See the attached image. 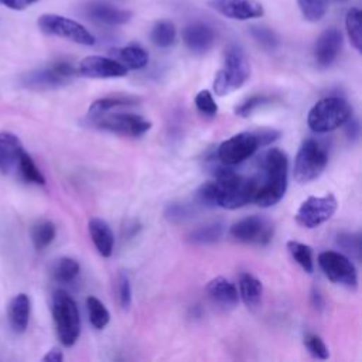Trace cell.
<instances>
[{
    "mask_svg": "<svg viewBox=\"0 0 362 362\" xmlns=\"http://www.w3.org/2000/svg\"><path fill=\"white\" fill-rule=\"evenodd\" d=\"M262 180L257 181V188L253 197L256 205L269 208L276 205L286 194L288 158L287 154L276 147L269 148L260 158Z\"/></svg>",
    "mask_w": 362,
    "mask_h": 362,
    "instance_id": "cell-1",
    "label": "cell"
},
{
    "mask_svg": "<svg viewBox=\"0 0 362 362\" xmlns=\"http://www.w3.org/2000/svg\"><path fill=\"white\" fill-rule=\"evenodd\" d=\"M216 184V206L226 209H238L253 201L257 181L253 177L236 174L226 164L215 171Z\"/></svg>",
    "mask_w": 362,
    "mask_h": 362,
    "instance_id": "cell-2",
    "label": "cell"
},
{
    "mask_svg": "<svg viewBox=\"0 0 362 362\" xmlns=\"http://www.w3.org/2000/svg\"><path fill=\"white\" fill-rule=\"evenodd\" d=\"M250 75V65L245 51L236 45L230 44L223 52L222 68L216 72L214 79V92L218 96H225L236 89H239Z\"/></svg>",
    "mask_w": 362,
    "mask_h": 362,
    "instance_id": "cell-3",
    "label": "cell"
},
{
    "mask_svg": "<svg viewBox=\"0 0 362 362\" xmlns=\"http://www.w3.org/2000/svg\"><path fill=\"white\" fill-rule=\"evenodd\" d=\"M352 116L349 103L339 96L318 100L308 112V127L315 133H328L342 126Z\"/></svg>",
    "mask_w": 362,
    "mask_h": 362,
    "instance_id": "cell-4",
    "label": "cell"
},
{
    "mask_svg": "<svg viewBox=\"0 0 362 362\" xmlns=\"http://www.w3.org/2000/svg\"><path fill=\"white\" fill-rule=\"evenodd\" d=\"M52 318L61 344L72 346L81 332V318L75 300L64 290L52 296Z\"/></svg>",
    "mask_w": 362,
    "mask_h": 362,
    "instance_id": "cell-5",
    "label": "cell"
},
{
    "mask_svg": "<svg viewBox=\"0 0 362 362\" xmlns=\"http://www.w3.org/2000/svg\"><path fill=\"white\" fill-rule=\"evenodd\" d=\"M328 163V153L325 147L314 140L307 139L301 143L294 158V180L298 184H307L321 175Z\"/></svg>",
    "mask_w": 362,
    "mask_h": 362,
    "instance_id": "cell-6",
    "label": "cell"
},
{
    "mask_svg": "<svg viewBox=\"0 0 362 362\" xmlns=\"http://www.w3.org/2000/svg\"><path fill=\"white\" fill-rule=\"evenodd\" d=\"M37 25L47 35L61 37L81 45L95 44L93 34L85 25L59 14H54V13L41 14L37 20Z\"/></svg>",
    "mask_w": 362,
    "mask_h": 362,
    "instance_id": "cell-7",
    "label": "cell"
},
{
    "mask_svg": "<svg viewBox=\"0 0 362 362\" xmlns=\"http://www.w3.org/2000/svg\"><path fill=\"white\" fill-rule=\"evenodd\" d=\"M259 147H262V143L256 130L240 132L218 146L216 157L222 164L235 165L253 156Z\"/></svg>",
    "mask_w": 362,
    "mask_h": 362,
    "instance_id": "cell-8",
    "label": "cell"
},
{
    "mask_svg": "<svg viewBox=\"0 0 362 362\" xmlns=\"http://www.w3.org/2000/svg\"><path fill=\"white\" fill-rule=\"evenodd\" d=\"M89 120L95 127L100 130H106V132L123 134V136H133V137L141 136L151 129V122L133 113H109L107 112Z\"/></svg>",
    "mask_w": 362,
    "mask_h": 362,
    "instance_id": "cell-9",
    "label": "cell"
},
{
    "mask_svg": "<svg viewBox=\"0 0 362 362\" xmlns=\"http://www.w3.org/2000/svg\"><path fill=\"white\" fill-rule=\"evenodd\" d=\"M338 202L332 194L308 197L296 212V222L307 229H314L327 222L337 211Z\"/></svg>",
    "mask_w": 362,
    "mask_h": 362,
    "instance_id": "cell-10",
    "label": "cell"
},
{
    "mask_svg": "<svg viewBox=\"0 0 362 362\" xmlns=\"http://www.w3.org/2000/svg\"><path fill=\"white\" fill-rule=\"evenodd\" d=\"M230 236L238 242L247 245L264 246L273 239V222L262 215H252L235 222L229 230Z\"/></svg>",
    "mask_w": 362,
    "mask_h": 362,
    "instance_id": "cell-11",
    "label": "cell"
},
{
    "mask_svg": "<svg viewBox=\"0 0 362 362\" xmlns=\"http://www.w3.org/2000/svg\"><path fill=\"white\" fill-rule=\"evenodd\" d=\"M318 264L325 277L335 283L349 288H355L358 284V274L354 263L345 255L335 250H325L318 255Z\"/></svg>",
    "mask_w": 362,
    "mask_h": 362,
    "instance_id": "cell-12",
    "label": "cell"
},
{
    "mask_svg": "<svg viewBox=\"0 0 362 362\" xmlns=\"http://www.w3.org/2000/svg\"><path fill=\"white\" fill-rule=\"evenodd\" d=\"M78 74L76 68L65 61H59L52 64L48 68L37 69L33 72H28L23 82L27 88L33 89H47V88H55L65 85L71 81L72 76Z\"/></svg>",
    "mask_w": 362,
    "mask_h": 362,
    "instance_id": "cell-13",
    "label": "cell"
},
{
    "mask_svg": "<svg viewBox=\"0 0 362 362\" xmlns=\"http://www.w3.org/2000/svg\"><path fill=\"white\" fill-rule=\"evenodd\" d=\"M78 74L86 78H120L127 74V68L123 66L113 58L100 57V55H89L81 59L78 68Z\"/></svg>",
    "mask_w": 362,
    "mask_h": 362,
    "instance_id": "cell-14",
    "label": "cell"
},
{
    "mask_svg": "<svg viewBox=\"0 0 362 362\" xmlns=\"http://www.w3.org/2000/svg\"><path fill=\"white\" fill-rule=\"evenodd\" d=\"M208 6L232 20H252L264 14L263 6L256 0H208Z\"/></svg>",
    "mask_w": 362,
    "mask_h": 362,
    "instance_id": "cell-15",
    "label": "cell"
},
{
    "mask_svg": "<svg viewBox=\"0 0 362 362\" xmlns=\"http://www.w3.org/2000/svg\"><path fill=\"white\" fill-rule=\"evenodd\" d=\"M342 47V33L335 28L324 30L315 41L314 45V58L318 66H329L338 57Z\"/></svg>",
    "mask_w": 362,
    "mask_h": 362,
    "instance_id": "cell-16",
    "label": "cell"
},
{
    "mask_svg": "<svg viewBox=\"0 0 362 362\" xmlns=\"http://www.w3.org/2000/svg\"><path fill=\"white\" fill-rule=\"evenodd\" d=\"M181 35L185 47L194 54H205L215 42V33L212 27L201 21L185 25Z\"/></svg>",
    "mask_w": 362,
    "mask_h": 362,
    "instance_id": "cell-17",
    "label": "cell"
},
{
    "mask_svg": "<svg viewBox=\"0 0 362 362\" xmlns=\"http://www.w3.org/2000/svg\"><path fill=\"white\" fill-rule=\"evenodd\" d=\"M206 293L212 303H215L218 307L223 310H232L238 305L239 301V293L233 283H230L228 279L218 276L214 277L206 284Z\"/></svg>",
    "mask_w": 362,
    "mask_h": 362,
    "instance_id": "cell-18",
    "label": "cell"
},
{
    "mask_svg": "<svg viewBox=\"0 0 362 362\" xmlns=\"http://www.w3.org/2000/svg\"><path fill=\"white\" fill-rule=\"evenodd\" d=\"M24 151L20 139L10 132L0 133V173L8 174L17 167L18 158Z\"/></svg>",
    "mask_w": 362,
    "mask_h": 362,
    "instance_id": "cell-19",
    "label": "cell"
},
{
    "mask_svg": "<svg viewBox=\"0 0 362 362\" xmlns=\"http://www.w3.org/2000/svg\"><path fill=\"white\" fill-rule=\"evenodd\" d=\"M30 311H31V301L25 293H20L11 298L7 310V317H8L10 327L16 334H23L27 329Z\"/></svg>",
    "mask_w": 362,
    "mask_h": 362,
    "instance_id": "cell-20",
    "label": "cell"
},
{
    "mask_svg": "<svg viewBox=\"0 0 362 362\" xmlns=\"http://www.w3.org/2000/svg\"><path fill=\"white\" fill-rule=\"evenodd\" d=\"M88 230L98 253L103 257H109L113 252L115 236L107 222L100 218H92L88 222Z\"/></svg>",
    "mask_w": 362,
    "mask_h": 362,
    "instance_id": "cell-21",
    "label": "cell"
},
{
    "mask_svg": "<svg viewBox=\"0 0 362 362\" xmlns=\"http://www.w3.org/2000/svg\"><path fill=\"white\" fill-rule=\"evenodd\" d=\"M88 14L103 24L107 25H122L130 21L132 18V11L124 10V8H119L110 4H105V3H95L90 4L88 7Z\"/></svg>",
    "mask_w": 362,
    "mask_h": 362,
    "instance_id": "cell-22",
    "label": "cell"
},
{
    "mask_svg": "<svg viewBox=\"0 0 362 362\" xmlns=\"http://www.w3.org/2000/svg\"><path fill=\"white\" fill-rule=\"evenodd\" d=\"M110 54L115 57L113 59L120 62L127 69H141L148 62L147 51L137 44H130V45H126L122 48H115L110 51Z\"/></svg>",
    "mask_w": 362,
    "mask_h": 362,
    "instance_id": "cell-23",
    "label": "cell"
},
{
    "mask_svg": "<svg viewBox=\"0 0 362 362\" xmlns=\"http://www.w3.org/2000/svg\"><path fill=\"white\" fill-rule=\"evenodd\" d=\"M239 296L247 308H257L262 301L263 286L259 279L250 273H242L239 276Z\"/></svg>",
    "mask_w": 362,
    "mask_h": 362,
    "instance_id": "cell-24",
    "label": "cell"
},
{
    "mask_svg": "<svg viewBox=\"0 0 362 362\" xmlns=\"http://www.w3.org/2000/svg\"><path fill=\"white\" fill-rule=\"evenodd\" d=\"M223 233L225 223L221 221H214L191 230L188 235V240L194 245H211L221 240Z\"/></svg>",
    "mask_w": 362,
    "mask_h": 362,
    "instance_id": "cell-25",
    "label": "cell"
},
{
    "mask_svg": "<svg viewBox=\"0 0 362 362\" xmlns=\"http://www.w3.org/2000/svg\"><path fill=\"white\" fill-rule=\"evenodd\" d=\"M151 41L154 45L160 48H168L175 42L177 30L173 21L170 20H160L153 25L151 30Z\"/></svg>",
    "mask_w": 362,
    "mask_h": 362,
    "instance_id": "cell-26",
    "label": "cell"
},
{
    "mask_svg": "<svg viewBox=\"0 0 362 362\" xmlns=\"http://www.w3.org/2000/svg\"><path fill=\"white\" fill-rule=\"evenodd\" d=\"M345 27L352 47L361 52L362 51V13L358 7L348 10L345 16Z\"/></svg>",
    "mask_w": 362,
    "mask_h": 362,
    "instance_id": "cell-27",
    "label": "cell"
},
{
    "mask_svg": "<svg viewBox=\"0 0 362 362\" xmlns=\"http://www.w3.org/2000/svg\"><path fill=\"white\" fill-rule=\"evenodd\" d=\"M134 103L133 98H127V96H106L102 99H98L95 102H92V105L88 109V119H93L96 116H100L103 113L110 112L115 107L119 106H126Z\"/></svg>",
    "mask_w": 362,
    "mask_h": 362,
    "instance_id": "cell-28",
    "label": "cell"
},
{
    "mask_svg": "<svg viewBox=\"0 0 362 362\" xmlns=\"http://www.w3.org/2000/svg\"><path fill=\"white\" fill-rule=\"evenodd\" d=\"M55 225L51 221L42 219L33 225L31 228V240L35 249H45L55 238Z\"/></svg>",
    "mask_w": 362,
    "mask_h": 362,
    "instance_id": "cell-29",
    "label": "cell"
},
{
    "mask_svg": "<svg viewBox=\"0 0 362 362\" xmlns=\"http://www.w3.org/2000/svg\"><path fill=\"white\" fill-rule=\"evenodd\" d=\"M79 263L72 257H61L55 262L52 276L58 283H71L79 274Z\"/></svg>",
    "mask_w": 362,
    "mask_h": 362,
    "instance_id": "cell-30",
    "label": "cell"
},
{
    "mask_svg": "<svg viewBox=\"0 0 362 362\" xmlns=\"http://www.w3.org/2000/svg\"><path fill=\"white\" fill-rule=\"evenodd\" d=\"M287 249L294 259L297 264L301 266V269L305 273H311L314 269V262H313V250L308 245H304L297 240H288L287 242Z\"/></svg>",
    "mask_w": 362,
    "mask_h": 362,
    "instance_id": "cell-31",
    "label": "cell"
},
{
    "mask_svg": "<svg viewBox=\"0 0 362 362\" xmlns=\"http://www.w3.org/2000/svg\"><path fill=\"white\" fill-rule=\"evenodd\" d=\"M86 308H88V315H89V321L90 324L96 328V329H103L110 320V314L107 311V308L105 307V304L90 296L86 298Z\"/></svg>",
    "mask_w": 362,
    "mask_h": 362,
    "instance_id": "cell-32",
    "label": "cell"
},
{
    "mask_svg": "<svg viewBox=\"0 0 362 362\" xmlns=\"http://www.w3.org/2000/svg\"><path fill=\"white\" fill-rule=\"evenodd\" d=\"M17 168L21 174V177L31 184H37V185H44L45 184V177L42 175V173L38 170V167L35 165V163L33 161L31 156L27 154L25 151L21 153L18 163H17Z\"/></svg>",
    "mask_w": 362,
    "mask_h": 362,
    "instance_id": "cell-33",
    "label": "cell"
},
{
    "mask_svg": "<svg viewBox=\"0 0 362 362\" xmlns=\"http://www.w3.org/2000/svg\"><path fill=\"white\" fill-rule=\"evenodd\" d=\"M303 17L310 23L320 21L328 11L329 0H297Z\"/></svg>",
    "mask_w": 362,
    "mask_h": 362,
    "instance_id": "cell-34",
    "label": "cell"
},
{
    "mask_svg": "<svg viewBox=\"0 0 362 362\" xmlns=\"http://www.w3.org/2000/svg\"><path fill=\"white\" fill-rule=\"evenodd\" d=\"M195 197H197L198 204H201L202 206H206V208L216 206V184H215V180L201 184L199 188L197 189Z\"/></svg>",
    "mask_w": 362,
    "mask_h": 362,
    "instance_id": "cell-35",
    "label": "cell"
},
{
    "mask_svg": "<svg viewBox=\"0 0 362 362\" xmlns=\"http://www.w3.org/2000/svg\"><path fill=\"white\" fill-rule=\"evenodd\" d=\"M304 345L311 356L317 359H327L329 356V351L321 337L315 334H307L304 337Z\"/></svg>",
    "mask_w": 362,
    "mask_h": 362,
    "instance_id": "cell-36",
    "label": "cell"
},
{
    "mask_svg": "<svg viewBox=\"0 0 362 362\" xmlns=\"http://www.w3.org/2000/svg\"><path fill=\"white\" fill-rule=\"evenodd\" d=\"M197 109L206 116H215L218 113V105L208 89H202L195 95Z\"/></svg>",
    "mask_w": 362,
    "mask_h": 362,
    "instance_id": "cell-37",
    "label": "cell"
},
{
    "mask_svg": "<svg viewBox=\"0 0 362 362\" xmlns=\"http://www.w3.org/2000/svg\"><path fill=\"white\" fill-rule=\"evenodd\" d=\"M117 300L123 310H127L132 304V284L124 272H120L117 276Z\"/></svg>",
    "mask_w": 362,
    "mask_h": 362,
    "instance_id": "cell-38",
    "label": "cell"
},
{
    "mask_svg": "<svg viewBox=\"0 0 362 362\" xmlns=\"http://www.w3.org/2000/svg\"><path fill=\"white\" fill-rule=\"evenodd\" d=\"M250 33H252L253 38H255L263 48L273 49V48H276L277 44H279L277 35H276L272 30H269V28H266V27H252Z\"/></svg>",
    "mask_w": 362,
    "mask_h": 362,
    "instance_id": "cell-39",
    "label": "cell"
},
{
    "mask_svg": "<svg viewBox=\"0 0 362 362\" xmlns=\"http://www.w3.org/2000/svg\"><path fill=\"white\" fill-rule=\"evenodd\" d=\"M194 214V208L187 204H170L164 212L165 218L171 222H182L191 218Z\"/></svg>",
    "mask_w": 362,
    "mask_h": 362,
    "instance_id": "cell-40",
    "label": "cell"
},
{
    "mask_svg": "<svg viewBox=\"0 0 362 362\" xmlns=\"http://www.w3.org/2000/svg\"><path fill=\"white\" fill-rule=\"evenodd\" d=\"M337 243L346 253H351L352 256L359 259V256H361V238H359V235H355V233H341V235H338Z\"/></svg>",
    "mask_w": 362,
    "mask_h": 362,
    "instance_id": "cell-41",
    "label": "cell"
},
{
    "mask_svg": "<svg viewBox=\"0 0 362 362\" xmlns=\"http://www.w3.org/2000/svg\"><path fill=\"white\" fill-rule=\"evenodd\" d=\"M270 99L267 96H263V95H255L249 99H246L245 102H242L239 106L235 107V113L238 116H242V117H247L250 116L257 107H260L262 105L267 103Z\"/></svg>",
    "mask_w": 362,
    "mask_h": 362,
    "instance_id": "cell-42",
    "label": "cell"
},
{
    "mask_svg": "<svg viewBox=\"0 0 362 362\" xmlns=\"http://www.w3.org/2000/svg\"><path fill=\"white\" fill-rule=\"evenodd\" d=\"M37 1L38 0H0V4L7 8L16 10V11H21V10H25L27 7L33 6Z\"/></svg>",
    "mask_w": 362,
    "mask_h": 362,
    "instance_id": "cell-43",
    "label": "cell"
},
{
    "mask_svg": "<svg viewBox=\"0 0 362 362\" xmlns=\"http://www.w3.org/2000/svg\"><path fill=\"white\" fill-rule=\"evenodd\" d=\"M344 124H346V136L352 140L358 139V136H359V123H358V120L352 119V116H351Z\"/></svg>",
    "mask_w": 362,
    "mask_h": 362,
    "instance_id": "cell-44",
    "label": "cell"
},
{
    "mask_svg": "<svg viewBox=\"0 0 362 362\" xmlns=\"http://www.w3.org/2000/svg\"><path fill=\"white\" fill-rule=\"evenodd\" d=\"M44 362H62L64 361V354L59 348H51L44 356H42Z\"/></svg>",
    "mask_w": 362,
    "mask_h": 362,
    "instance_id": "cell-45",
    "label": "cell"
},
{
    "mask_svg": "<svg viewBox=\"0 0 362 362\" xmlns=\"http://www.w3.org/2000/svg\"><path fill=\"white\" fill-rule=\"evenodd\" d=\"M311 303H313L315 310H321L322 305H324L322 297H321V294H320V291L317 288H313V291H311Z\"/></svg>",
    "mask_w": 362,
    "mask_h": 362,
    "instance_id": "cell-46",
    "label": "cell"
},
{
    "mask_svg": "<svg viewBox=\"0 0 362 362\" xmlns=\"http://www.w3.org/2000/svg\"><path fill=\"white\" fill-rule=\"evenodd\" d=\"M337 1H346V0H337Z\"/></svg>",
    "mask_w": 362,
    "mask_h": 362,
    "instance_id": "cell-47",
    "label": "cell"
}]
</instances>
